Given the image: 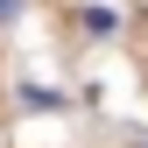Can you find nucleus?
Returning <instances> with one entry per match:
<instances>
[{
	"mask_svg": "<svg viewBox=\"0 0 148 148\" xmlns=\"http://www.w3.org/2000/svg\"><path fill=\"white\" fill-rule=\"evenodd\" d=\"M14 14H21V0H0V21H14Z\"/></svg>",
	"mask_w": 148,
	"mask_h": 148,
	"instance_id": "f257e3e1",
	"label": "nucleus"
}]
</instances>
